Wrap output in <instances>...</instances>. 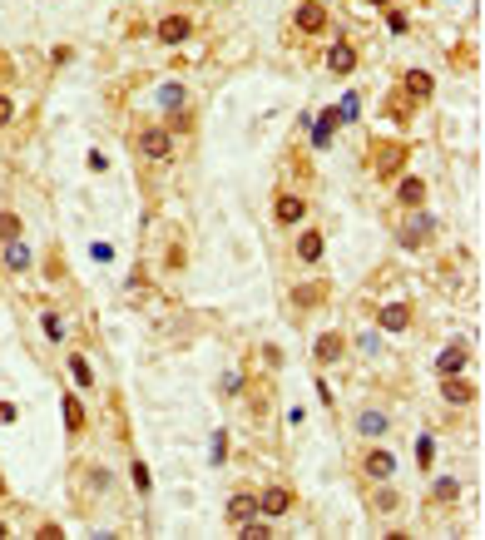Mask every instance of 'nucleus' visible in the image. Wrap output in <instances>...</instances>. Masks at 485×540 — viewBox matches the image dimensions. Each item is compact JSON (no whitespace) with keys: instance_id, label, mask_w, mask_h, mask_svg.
<instances>
[{"instance_id":"obj_33","label":"nucleus","mask_w":485,"mask_h":540,"mask_svg":"<svg viewBox=\"0 0 485 540\" xmlns=\"http://www.w3.org/2000/svg\"><path fill=\"white\" fill-rule=\"evenodd\" d=\"M5 536H10V531H5V521H0V540H5Z\"/></svg>"},{"instance_id":"obj_23","label":"nucleus","mask_w":485,"mask_h":540,"mask_svg":"<svg viewBox=\"0 0 485 540\" xmlns=\"http://www.w3.org/2000/svg\"><path fill=\"white\" fill-rule=\"evenodd\" d=\"M357 114H362V100H357V95H342V105H337V124H357Z\"/></svg>"},{"instance_id":"obj_8","label":"nucleus","mask_w":485,"mask_h":540,"mask_svg":"<svg viewBox=\"0 0 485 540\" xmlns=\"http://www.w3.org/2000/svg\"><path fill=\"white\" fill-rule=\"evenodd\" d=\"M273 214H278V223H302V218H307V199H297V194H278Z\"/></svg>"},{"instance_id":"obj_20","label":"nucleus","mask_w":485,"mask_h":540,"mask_svg":"<svg viewBox=\"0 0 485 540\" xmlns=\"http://www.w3.org/2000/svg\"><path fill=\"white\" fill-rule=\"evenodd\" d=\"M387 432V417H382V412H362V417H357V436H382Z\"/></svg>"},{"instance_id":"obj_14","label":"nucleus","mask_w":485,"mask_h":540,"mask_svg":"<svg viewBox=\"0 0 485 540\" xmlns=\"http://www.w3.org/2000/svg\"><path fill=\"white\" fill-rule=\"evenodd\" d=\"M441 397H446L451 407H466V402H476V387H471V382H461V377H446Z\"/></svg>"},{"instance_id":"obj_5","label":"nucleus","mask_w":485,"mask_h":540,"mask_svg":"<svg viewBox=\"0 0 485 540\" xmlns=\"http://www.w3.org/2000/svg\"><path fill=\"white\" fill-rule=\"evenodd\" d=\"M297 30H302V35H322V30H327V10H322V0H307V5L297 10Z\"/></svg>"},{"instance_id":"obj_27","label":"nucleus","mask_w":485,"mask_h":540,"mask_svg":"<svg viewBox=\"0 0 485 540\" xmlns=\"http://www.w3.org/2000/svg\"><path fill=\"white\" fill-rule=\"evenodd\" d=\"M129 476H134V486H139V491H149V486H154V481H149V466H144V461H134V466H129Z\"/></svg>"},{"instance_id":"obj_13","label":"nucleus","mask_w":485,"mask_h":540,"mask_svg":"<svg viewBox=\"0 0 485 540\" xmlns=\"http://www.w3.org/2000/svg\"><path fill=\"white\" fill-rule=\"evenodd\" d=\"M288 506H292V496L283 491V486H268V491L258 496V516H283Z\"/></svg>"},{"instance_id":"obj_19","label":"nucleus","mask_w":485,"mask_h":540,"mask_svg":"<svg viewBox=\"0 0 485 540\" xmlns=\"http://www.w3.org/2000/svg\"><path fill=\"white\" fill-rule=\"evenodd\" d=\"M322 248H327V243H322V233H302V238H297V258H302V263H317V258H322Z\"/></svg>"},{"instance_id":"obj_24","label":"nucleus","mask_w":485,"mask_h":540,"mask_svg":"<svg viewBox=\"0 0 485 540\" xmlns=\"http://www.w3.org/2000/svg\"><path fill=\"white\" fill-rule=\"evenodd\" d=\"M70 377H75L80 387H90V382H95V372H90V362H85V357H70Z\"/></svg>"},{"instance_id":"obj_7","label":"nucleus","mask_w":485,"mask_h":540,"mask_svg":"<svg viewBox=\"0 0 485 540\" xmlns=\"http://www.w3.org/2000/svg\"><path fill=\"white\" fill-rule=\"evenodd\" d=\"M362 471H367L372 481H391V476H396V456H391V451H367Z\"/></svg>"},{"instance_id":"obj_6","label":"nucleus","mask_w":485,"mask_h":540,"mask_svg":"<svg viewBox=\"0 0 485 540\" xmlns=\"http://www.w3.org/2000/svg\"><path fill=\"white\" fill-rule=\"evenodd\" d=\"M327 70H332V75H352V70H357V45L337 40V45L327 50Z\"/></svg>"},{"instance_id":"obj_15","label":"nucleus","mask_w":485,"mask_h":540,"mask_svg":"<svg viewBox=\"0 0 485 540\" xmlns=\"http://www.w3.org/2000/svg\"><path fill=\"white\" fill-rule=\"evenodd\" d=\"M406 95H411V100H431V95H436V80H431L426 70H411V75H406Z\"/></svg>"},{"instance_id":"obj_21","label":"nucleus","mask_w":485,"mask_h":540,"mask_svg":"<svg viewBox=\"0 0 485 540\" xmlns=\"http://www.w3.org/2000/svg\"><path fill=\"white\" fill-rule=\"evenodd\" d=\"M65 427L75 436L85 432V407H80V397H65Z\"/></svg>"},{"instance_id":"obj_11","label":"nucleus","mask_w":485,"mask_h":540,"mask_svg":"<svg viewBox=\"0 0 485 540\" xmlns=\"http://www.w3.org/2000/svg\"><path fill=\"white\" fill-rule=\"evenodd\" d=\"M466 362H471V352L456 342V347H446V352L436 357V372H441V377H461V367H466Z\"/></svg>"},{"instance_id":"obj_3","label":"nucleus","mask_w":485,"mask_h":540,"mask_svg":"<svg viewBox=\"0 0 485 540\" xmlns=\"http://www.w3.org/2000/svg\"><path fill=\"white\" fill-rule=\"evenodd\" d=\"M134 144H139V154H144V159H169V134H164L159 124L139 129V139H134Z\"/></svg>"},{"instance_id":"obj_17","label":"nucleus","mask_w":485,"mask_h":540,"mask_svg":"<svg viewBox=\"0 0 485 540\" xmlns=\"http://www.w3.org/2000/svg\"><path fill=\"white\" fill-rule=\"evenodd\" d=\"M5 268H10V273H25V268H30V248H25L20 238L5 243Z\"/></svg>"},{"instance_id":"obj_25","label":"nucleus","mask_w":485,"mask_h":540,"mask_svg":"<svg viewBox=\"0 0 485 540\" xmlns=\"http://www.w3.org/2000/svg\"><path fill=\"white\" fill-rule=\"evenodd\" d=\"M159 105L179 109V105H184V85H164V90H159Z\"/></svg>"},{"instance_id":"obj_26","label":"nucleus","mask_w":485,"mask_h":540,"mask_svg":"<svg viewBox=\"0 0 485 540\" xmlns=\"http://www.w3.org/2000/svg\"><path fill=\"white\" fill-rule=\"evenodd\" d=\"M10 238H20V218H15V214H0V243H10Z\"/></svg>"},{"instance_id":"obj_2","label":"nucleus","mask_w":485,"mask_h":540,"mask_svg":"<svg viewBox=\"0 0 485 540\" xmlns=\"http://www.w3.org/2000/svg\"><path fill=\"white\" fill-rule=\"evenodd\" d=\"M406 159H411L406 144H377V174H382V179H396V174L406 169Z\"/></svg>"},{"instance_id":"obj_32","label":"nucleus","mask_w":485,"mask_h":540,"mask_svg":"<svg viewBox=\"0 0 485 540\" xmlns=\"http://www.w3.org/2000/svg\"><path fill=\"white\" fill-rule=\"evenodd\" d=\"M10 114H15V105H10V100L0 95V124H10Z\"/></svg>"},{"instance_id":"obj_9","label":"nucleus","mask_w":485,"mask_h":540,"mask_svg":"<svg viewBox=\"0 0 485 540\" xmlns=\"http://www.w3.org/2000/svg\"><path fill=\"white\" fill-rule=\"evenodd\" d=\"M377 323H382V332H406V327H411V308H406V303H387V308L377 313Z\"/></svg>"},{"instance_id":"obj_22","label":"nucleus","mask_w":485,"mask_h":540,"mask_svg":"<svg viewBox=\"0 0 485 540\" xmlns=\"http://www.w3.org/2000/svg\"><path fill=\"white\" fill-rule=\"evenodd\" d=\"M322 298H327V288H322V283H307V288H297V293H292V303H297V308H312V303H322Z\"/></svg>"},{"instance_id":"obj_12","label":"nucleus","mask_w":485,"mask_h":540,"mask_svg":"<svg viewBox=\"0 0 485 540\" xmlns=\"http://www.w3.org/2000/svg\"><path fill=\"white\" fill-rule=\"evenodd\" d=\"M253 516H258V496H253V491H238V496L228 501V521L243 526V521H253Z\"/></svg>"},{"instance_id":"obj_30","label":"nucleus","mask_w":485,"mask_h":540,"mask_svg":"<svg viewBox=\"0 0 485 540\" xmlns=\"http://www.w3.org/2000/svg\"><path fill=\"white\" fill-rule=\"evenodd\" d=\"M45 332H50V337H65V327H60V318H55V313H45Z\"/></svg>"},{"instance_id":"obj_18","label":"nucleus","mask_w":485,"mask_h":540,"mask_svg":"<svg viewBox=\"0 0 485 540\" xmlns=\"http://www.w3.org/2000/svg\"><path fill=\"white\" fill-rule=\"evenodd\" d=\"M332 124H337V109H322V114L312 119V144H317V149L332 139Z\"/></svg>"},{"instance_id":"obj_35","label":"nucleus","mask_w":485,"mask_h":540,"mask_svg":"<svg viewBox=\"0 0 485 540\" xmlns=\"http://www.w3.org/2000/svg\"><path fill=\"white\" fill-rule=\"evenodd\" d=\"M372 5H387V0H372Z\"/></svg>"},{"instance_id":"obj_29","label":"nucleus","mask_w":485,"mask_h":540,"mask_svg":"<svg viewBox=\"0 0 485 540\" xmlns=\"http://www.w3.org/2000/svg\"><path fill=\"white\" fill-rule=\"evenodd\" d=\"M416 461H421V466H431V436H421V441H416Z\"/></svg>"},{"instance_id":"obj_34","label":"nucleus","mask_w":485,"mask_h":540,"mask_svg":"<svg viewBox=\"0 0 485 540\" xmlns=\"http://www.w3.org/2000/svg\"><path fill=\"white\" fill-rule=\"evenodd\" d=\"M0 496H5V476H0Z\"/></svg>"},{"instance_id":"obj_4","label":"nucleus","mask_w":485,"mask_h":540,"mask_svg":"<svg viewBox=\"0 0 485 540\" xmlns=\"http://www.w3.org/2000/svg\"><path fill=\"white\" fill-rule=\"evenodd\" d=\"M189 35H194V20H189V15H164V20H159V40H164V45H184Z\"/></svg>"},{"instance_id":"obj_31","label":"nucleus","mask_w":485,"mask_h":540,"mask_svg":"<svg viewBox=\"0 0 485 540\" xmlns=\"http://www.w3.org/2000/svg\"><path fill=\"white\" fill-rule=\"evenodd\" d=\"M243 536H248V540H263V536H273V531H268V526H248V521H243Z\"/></svg>"},{"instance_id":"obj_28","label":"nucleus","mask_w":485,"mask_h":540,"mask_svg":"<svg viewBox=\"0 0 485 540\" xmlns=\"http://www.w3.org/2000/svg\"><path fill=\"white\" fill-rule=\"evenodd\" d=\"M387 119H396V124H401V119H406V100H396V95H391V100H387Z\"/></svg>"},{"instance_id":"obj_1","label":"nucleus","mask_w":485,"mask_h":540,"mask_svg":"<svg viewBox=\"0 0 485 540\" xmlns=\"http://www.w3.org/2000/svg\"><path fill=\"white\" fill-rule=\"evenodd\" d=\"M396 238H401L406 248H421V243H431V238H436V214H416L406 228H401V233H396Z\"/></svg>"},{"instance_id":"obj_10","label":"nucleus","mask_w":485,"mask_h":540,"mask_svg":"<svg viewBox=\"0 0 485 540\" xmlns=\"http://www.w3.org/2000/svg\"><path fill=\"white\" fill-rule=\"evenodd\" d=\"M342 352H347V337H342V332H322V337H317V347H312V357H317V362H337Z\"/></svg>"},{"instance_id":"obj_16","label":"nucleus","mask_w":485,"mask_h":540,"mask_svg":"<svg viewBox=\"0 0 485 540\" xmlns=\"http://www.w3.org/2000/svg\"><path fill=\"white\" fill-rule=\"evenodd\" d=\"M396 199H401V209H421V199H426V184H421V179H401Z\"/></svg>"}]
</instances>
